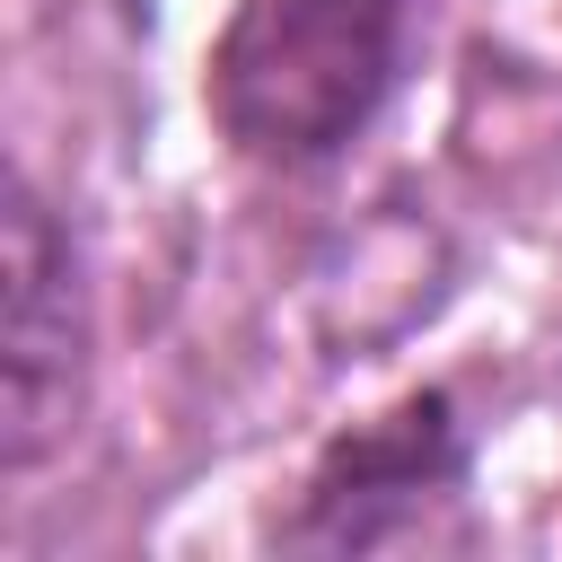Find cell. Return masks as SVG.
Segmentation results:
<instances>
[{
  "label": "cell",
  "instance_id": "1",
  "mask_svg": "<svg viewBox=\"0 0 562 562\" xmlns=\"http://www.w3.org/2000/svg\"><path fill=\"white\" fill-rule=\"evenodd\" d=\"M413 0H237L211 44V114L246 158L307 167L395 88Z\"/></svg>",
  "mask_w": 562,
  "mask_h": 562
},
{
  "label": "cell",
  "instance_id": "2",
  "mask_svg": "<svg viewBox=\"0 0 562 562\" xmlns=\"http://www.w3.org/2000/svg\"><path fill=\"white\" fill-rule=\"evenodd\" d=\"M88 395V299L79 255L35 184H9L0 211V465L26 474L70 439Z\"/></svg>",
  "mask_w": 562,
  "mask_h": 562
},
{
  "label": "cell",
  "instance_id": "3",
  "mask_svg": "<svg viewBox=\"0 0 562 562\" xmlns=\"http://www.w3.org/2000/svg\"><path fill=\"white\" fill-rule=\"evenodd\" d=\"M457 483H465V448H457V422L439 395H413L395 404L386 422L351 430L316 483H307V518L290 527L299 544H325V553H369V544H413L430 536V509H457Z\"/></svg>",
  "mask_w": 562,
  "mask_h": 562
}]
</instances>
